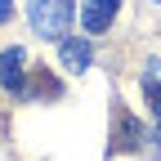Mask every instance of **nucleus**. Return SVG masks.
Here are the masks:
<instances>
[{
  "mask_svg": "<svg viewBox=\"0 0 161 161\" xmlns=\"http://www.w3.org/2000/svg\"><path fill=\"white\" fill-rule=\"evenodd\" d=\"M27 54L18 49V45H9L5 54H0V85L5 90H14V94H27Z\"/></svg>",
  "mask_w": 161,
  "mask_h": 161,
  "instance_id": "obj_3",
  "label": "nucleus"
},
{
  "mask_svg": "<svg viewBox=\"0 0 161 161\" xmlns=\"http://www.w3.org/2000/svg\"><path fill=\"white\" fill-rule=\"evenodd\" d=\"M76 0H27V23L40 40H63L72 27Z\"/></svg>",
  "mask_w": 161,
  "mask_h": 161,
  "instance_id": "obj_1",
  "label": "nucleus"
},
{
  "mask_svg": "<svg viewBox=\"0 0 161 161\" xmlns=\"http://www.w3.org/2000/svg\"><path fill=\"white\" fill-rule=\"evenodd\" d=\"M157 5H161V0H157Z\"/></svg>",
  "mask_w": 161,
  "mask_h": 161,
  "instance_id": "obj_8",
  "label": "nucleus"
},
{
  "mask_svg": "<svg viewBox=\"0 0 161 161\" xmlns=\"http://www.w3.org/2000/svg\"><path fill=\"white\" fill-rule=\"evenodd\" d=\"M148 80H161V54L152 58V63H148Z\"/></svg>",
  "mask_w": 161,
  "mask_h": 161,
  "instance_id": "obj_6",
  "label": "nucleus"
},
{
  "mask_svg": "<svg viewBox=\"0 0 161 161\" xmlns=\"http://www.w3.org/2000/svg\"><path fill=\"white\" fill-rule=\"evenodd\" d=\"M58 58H63L67 72H85L94 63V49H90L85 36H63V40H58Z\"/></svg>",
  "mask_w": 161,
  "mask_h": 161,
  "instance_id": "obj_4",
  "label": "nucleus"
},
{
  "mask_svg": "<svg viewBox=\"0 0 161 161\" xmlns=\"http://www.w3.org/2000/svg\"><path fill=\"white\" fill-rule=\"evenodd\" d=\"M143 94H148V108H152V121L161 130V80H143Z\"/></svg>",
  "mask_w": 161,
  "mask_h": 161,
  "instance_id": "obj_5",
  "label": "nucleus"
},
{
  "mask_svg": "<svg viewBox=\"0 0 161 161\" xmlns=\"http://www.w3.org/2000/svg\"><path fill=\"white\" fill-rule=\"evenodd\" d=\"M9 14H14V0H0V27L9 23Z\"/></svg>",
  "mask_w": 161,
  "mask_h": 161,
  "instance_id": "obj_7",
  "label": "nucleus"
},
{
  "mask_svg": "<svg viewBox=\"0 0 161 161\" xmlns=\"http://www.w3.org/2000/svg\"><path fill=\"white\" fill-rule=\"evenodd\" d=\"M116 9H121V0H80V27L90 36H103L116 23Z\"/></svg>",
  "mask_w": 161,
  "mask_h": 161,
  "instance_id": "obj_2",
  "label": "nucleus"
}]
</instances>
